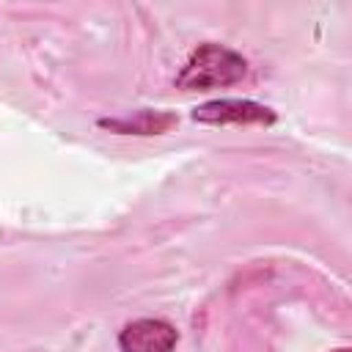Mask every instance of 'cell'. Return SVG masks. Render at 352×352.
<instances>
[{"label": "cell", "instance_id": "cell-1", "mask_svg": "<svg viewBox=\"0 0 352 352\" xmlns=\"http://www.w3.org/2000/svg\"><path fill=\"white\" fill-rule=\"evenodd\" d=\"M245 72H248V60L239 52L209 41V44H201L190 55L182 74L176 77V85L184 91H209V88L239 82Z\"/></svg>", "mask_w": 352, "mask_h": 352}, {"label": "cell", "instance_id": "cell-2", "mask_svg": "<svg viewBox=\"0 0 352 352\" xmlns=\"http://www.w3.org/2000/svg\"><path fill=\"white\" fill-rule=\"evenodd\" d=\"M201 124H272L275 113L250 99H214L192 110Z\"/></svg>", "mask_w": 352, "mask_h": 352}, {"label": "cell", "instance_id": "cell-3", "mask_svg": "<svg viewBox=\"0 0 352 352\" xmlns=\"http://www.w3.org/2000/svg\"><path fill=\"white\" fill-rule=\"evenodd\" d=\"M176 341H179V333L165 319L129 322L118 336L121 352H173Z\"/></svg>", "mask_w": 352, "mask_h": 352}, {"label": "cell", "instance_id": "cell-4", "mask_svg": "<svg viewBox=\"0 0 352 352\" xmlns=\"http://www.w3.org/2000/svg\"><path fill=\"white\" fill-rule=\"evenodd\" d=\"M176 113L168 110H138L121 118H99V126L118 135H162L170 126H176Z\"/></svg>", "mask_w": 352, "mask_h": 352}]
</instances>
